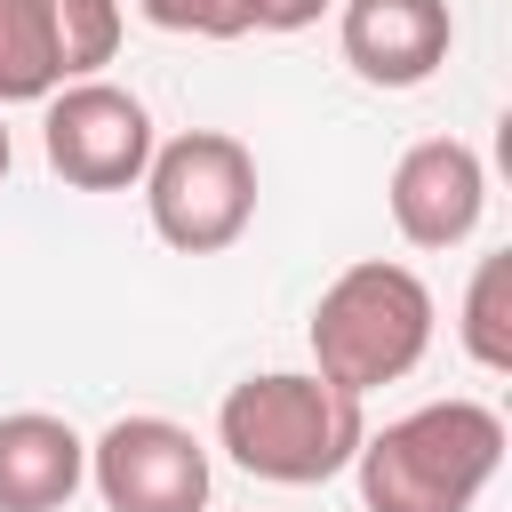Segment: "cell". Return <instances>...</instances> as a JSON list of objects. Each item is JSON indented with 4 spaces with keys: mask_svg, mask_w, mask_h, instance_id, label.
<instances>
[{
    "mask_svg": "<svg viewBox=\"0 0 512 512\" xmlns=\"http://www.w3.org/2000/svg\"><path fill=\"white\" fill-rule=\"evenodd\" d=\"M88 480L112 512H208V448L168 416H120L88 440Z\"/></svg>",
    "mask_w": 512,
    "mask_h": 512,
    "instance_id": "cell-6",
    "label": "cell"
},
{
    "mask_svg": "<svg viewBox=\"0 0 512 512\" xmlns=\"http://www.w3.org/2000/svg\"><path fill=\"white\" fill-rule=\"evenodd\" d=\"M384 200H392V224H400L408 248H456V240H472V224L488 208V168H480L472 144L424 136L392 160Z\"/></svg>",
    "mask_w": 512,
    "mask_h": 512,
    "instance_id": "cell-7",
    "label": "cell"
},
{
    "mask_svg": "<svg viewBox=\"0 0 512 512\" xmlns=\"http://www.w3.org/2000/svg\"><path fill=\"white\" fill-rule=\"evenodd\" d=\"M8 160H16V144H8V120H0V176H8Z\"/></svg>",
    "mask_w": 512,
    "mask_h": 512,
    "instance_id": "cell-15",
    "label": "cell"
},
{
    "mask_svg": "<svg viewBox=\"0 0 512 512\" xmlns=\"http://www.w3.org/2000/svg\"><path fill=\"white\" fill-rule=\"evenodd\" d=\"M80 480H88V440L64 416L48 408L0 416V512H64Z\"/></svg>",
    "mask_w": 512,
    "mask_h": 512,
    "instance_id": "cell-9",
    "label": "cell"
},
{
    "mask_svg": "<svg viewBox=\"0 0 512 512\" xmlns=\"http://www.w3.org/2000/svg\"><path fill=\"white\" fill-rule=\"evenodd\" d=\"M360 392L312 376V368H272L224 392L216 408V440L248 480L272 488H320L360 456Z\"/></svg>",
    "mask_w": 512,
    "mask_h": 512,
    "instance_id": "cell-1",
    "label": "cell"
},
{
    "mask_svg": "<svg viewBox=\"0 0 512 512\" xmlns=\"http://www.w3.org/2000/svg\"><path fill=\"white\" fill-rule=\"evenodd\" d=\"M504 464V416L488 400H432L384 432H360V504L368 512H472Z\"/></svg>",
    "mask_w": 512,
    "mask_h": 512,
    "instance_id": "cell-2",
    "label": "cell"
},
{
    "mask_svg": "<svg viewBox=\"0 0 512 512\" xmlns=\"http://www.w3.org/2000/svg\"><path fill=\"white\" fill-rule=\"evenodd\" d=\"M320 8H336V0H264L256 32H304V24H320Z\"/></svg>",
    "mask_w": 512,
    "mask_h": 512,
    "instance_id": "cell-14",
    "label": "cell"
},
{
    "mask_svg": "<svg viewBox=\"0 0 512 512\" xmlns=\"http://www.w3.org/2000/svg\"><path fill=\"white\" fill-rule=\"evenodd\" d=\"M136 16L160 32H192V40H240L264 24V0H136Z\"/></svg>",
    "mask_w": 512,
    "mask_h": 512,
    "instance_id": "cell-13",
    "label": "cell"
},
{
    "mask_svg": "<svg viewBox=\"0 0 512 512\" xmlns=\"http://www.w3.org/2000/svg\"><path fill=\"white\" fill-rule=\"evenodd\" d=\"M432 352V288L408 264H344L320 304H312V376L344 384V392H376L400 384L416 360Z\"/></svg>",
    "mask_w": 512,
    "mask_h": 512,
    "instance_id": "cell-3",
    "label": "cell"
},
{
    "mask_svg": "<svg viewBox=\"0 0 512 512\" xmlns=\"http://www.w3.org/2000/svg\"><path fill=\"white\" fill-rule=\"evenodd\" d=\"M56 88H64L56 8L48 0H0V104H48Z\"/></svg>",
    "mask_w": 512,
    "mask_h": 512,
    "instance_id": "cell-10",
    "label": "cell"
},
{
    "mask_svg": "<svg viewBox=\"0 0 512 512\" xmlns=\"http://www.w3.org/2000/svg\"><path fill=\"white\" fill-rule=\"evenodd\" d=\"M152 232L184 256H216L256 224V152L224 128H184L144 160Z\"/></svg>",
    "mask_w": 512,
    "mask_h": 512,
    "instance_id": "cell-4",
    "label": "cell"
},
{
    "mask_svg": "<svg viewBox=\"0 0 512 512\" xmlns=\"http://www.w3.org/2000/svg\"><path fill=\"white\" fill-rule=\"evenodd\" d=\"M40 152L72 192H128L152 160V112L112 80H64L40 112Z\"/></svg>",
    "mask_w": 512,
    "mask_h": 512,
    "instance_id": "cell-5",
    "label": "cell"
},
{
    "mask_svg": "<svg viewBox=\"0 0 512 512\" xmlns=\"http://www.w3.org/2000/svg\"><path fill=\"white\" fill-rule=\"evenodd\" d=\"M56 8V56H64V80H96L112 56H120V0H48Z\"/></svg>",
    "mask_w": 512,
    "mask_h": 512,
    "instance_id": "cell-12",
    "label": "cell"
},
{
    "mask_svg": "<svg viewBox=\"0 0 512 512\" xmlns=\"http://www.w3.org/2000/svg\"><path fill=\"white\" fill-rule=\"evenodd\" d=\"M464 352L488 368V376H504L512 368V256H480V272H472V288H464Z\"/></svg>",
    "mask_w": 512,
    "mask_h": 512,
    "instance_id": "cell-11",
    "label": "cell"
},
{
    "mask_svg": "<svg viewBox=\"0 0 512 512\" xmlns=\"http://www.w3.org/2000/svg\"><path fill=\"white\" fill-rule=\"evenodd\" d=\"M336 40L368 88H424L448 64L456 16H448V0H344Z\"/></svg>",
    "mask_w": 512,
    "mask_h": 512,
    "instance_id": "cell-8",
    "label": "cell"
}]
</instances>
